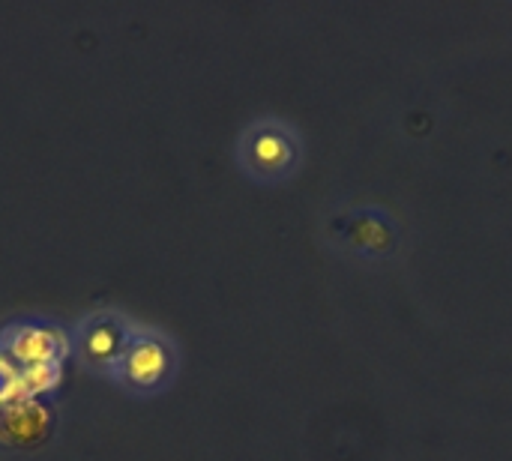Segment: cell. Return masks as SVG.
<instances>
[{
  "mask_svg": "<svg viewBox=\"0 0 512 461\" xmlns=\"http://www.w3.org/2000/svg\"><path fill=\"white\" fill-rule=\"evenodd\" d=\"M303 159V132L282 114H255L234 138V165L258 186L288 183L303 168Z\"/></svg>",
  "mask_w": 512,
  "mask_h": 461,
  "instance_id": "obj_1",
  "label": "cell"
},
{
  "mask_svg": "<svg viewBox=\"0 0 512 461\" xmlns=\"http://www.w3.org/2000/svg\"><path fill=\"white\" fill-rule=\"evenodd\" d=\"M180 369H183V348L177 336L156 324H138L108 384H114L120 393L132 399H156L177 384Z\"/></svg>",
  "mask_w": 512,
  "mask_h": 461,
  "instance_id": "obj_2",
  "label": "cell"
},
{
  "mask_svg": "<svg viewBox=\"0 0 512 461\" xmlns=\"http://www.w3.org/2000/svg\"><path fill=\"white\" fill-rule=\"evenodd\" d=\"M333 240H342L357 255H378L393 243V228L384 216L363 210V213L342 216L333 225Z\"/></svg>",
  "mask_w": 512,
  "mask_h": 461,
  "instance_id": "obj_6",
  "label": "cell"
},
{
  "mask_svg": "<svg viewBox=\"0 0 512 461\" xmlns=\"http://www.w3.org/2000/svg\"><path fill=\"white\" fill-rule=\"evenodd\" d=\"M0 354L18 369L69 360V327L54 318H15L0 327Z\"/></svg>",
  "mask_w": 512,
  "mask_h": 461,
  "instance_id": "obj_4",
  "label": "cell"
},
{
  "mask_svg": "<svg viewBox=\"0 0 512 461\" xmlns=\"http://www.w3.org/2000/svg\"><path fill=\"white\" fill-rule=\"evenodd\" d=\"M63 381V363L27 366L18 372V399H48Z\"/></svg>",
  "mask_w": 512,
  "mask_h": 461,
  "instance_id": "obj_7",
  "label": "cell"
},
{
  "mask_svg": "<svg viewBox=\"0 0 512 461\" xmlns=\"http://www.w3.org/2000/svg\"><path fill=\"white\" fill-rule=\"evenodd\" d=\"M54 405L48 399H15L0 405V444L27 450L51 438Z\"/></svg>",
  "mask_w": 512,
  "mask_h": 461,
  "instance_id": "obj_5",
  "label": "cell"
},
{
  "mask_svg": "<svg viewBox=\"0 0 512 461\" xmlns=\"http://www.w3.org/2000/svg\"><path fill=\"white\" fill-rule=\"evenodd\" d=\"M18 372H21V369H18L9 357L0 354V405L18 399Z\"/></svg>",
  "mask_w": 512,
  "mask_h": 461,
  "instance_id": "obj_8",
  "label": "cell"
},
{
  "mask_svg": "<svg viewBox=\"0 0 512 461\" xmlns=\"http://www.w3.org/2000/svg\"><path fill=\"white\" fill-rule=\"evenodd\" d=\"M138 324L141 321H135L129 312L117 306L90 309L69 327V357L87 375L108 381L123 351L129 348Z\"/></svg>",
  "mask_w": 512,
  "mask_h": 461,
  "instance_id": "obj_3",
  "label": "cell"
}]
</instances>
